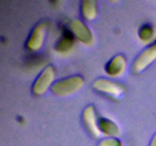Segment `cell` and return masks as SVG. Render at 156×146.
Returning <instances> with one entry per match:
<instances>
[{"label": "cell", "mask_w": 156, "mask_h": 146, "mask_svg": "<svg viewBox=\"0 0 156 146\" xmlns=\"http://www.w3.org/2000/svg\"><path fill=\"white\" fill-rule=\"evenodd\" d=\"M85 85V79L80 75L69 76L57 81L53 85L51 91L58 97H67L80 91Z\"/></svg>", "instance_id": "1"}, {"label": "cell", "mask_w": 156, "mask_h": 146, "mask_svg": "<svg viewBox=\"0 0 156 146\" xmlns=\"http://www.w3.org/2000/svg\"><path fill=\"white\" fill-rule=\"evenodd\" d=\"M56 78V71L53 66L48 65L38 75L32 87V92L35 96H42L52 88Z\"/></svg>", "instance_id": "2"}, {"label": "cell", "mask_w": 156, "mask_h": 146, "mask_svg": "<svg viewBox=\"0 0 156 146\" xmlns=\"http://www.w3.org/2000/svg\"><path fill=\"white\" fill-rule=\"evenodd\" d=\"M92 88L95 91L114 98H119L124 92V89L121 85L106 78H98L95 80L93 82Z\"/></svg>", "instance_id": "3"}, {"label": "cell", "mask_w": 156, "mask_h": 146, "mask_svg": "<svg viewBox=\"0 0 156 146\" xmlns=\"http://www.w3.org/2000/svg\"><path fill=\"white\" fill-rule=\"evenodd\" d=\"M47 24L45 22H41L37 24L32 30L27 43L26 47L30 52H37L42 48L47 35Z\"/></svg>", "instance_id": "4"}, {"label": "cell", "mask_w": 156, "mask_h": 146, "mask_svg": "<svg viewBox=\"0 0 156 146\" xmlns=\"http://www.w3.org/2000/svg\"><path fill=\"white\" fill-rule=\"evenodd\" d=\"M72 34L85 46H91L94 42V36L89 27L79 19H74L69 24Z\"/></svg>", "instance_id": "5"}, {"label": "cell", "mask_w": 156, "mask_h": 146, "mask_svg": "<svg viewBox=\"0 0 156 146\" xmlns=\"http://www.w3.org/2000/svg\"><path fill=\"white\" fill-rule=\"evenodd\" d=\"M156 60V43L149 46L145 49L133 63V71L136 73L143 72Z\"/></svg>", "instance_id": "6"}, {"label": "cell", "mask_w": 156, "mask_h": 146, "mask_svg": "<svg viewBox=\"0 0 156 146\" xmlns=\"http://www.w3.org/2000/svg\"><path fill=\"white\" fill-rule=\"evenodd\" d=\"M82 120L85 127L91 133V135H93L94 138H100L102 134L99 129V119L98 118L94 106L89 105L85 107L82 114Z\"/></svg>", "instance_id": "7"}, {"label": "cell", "mask_w": 156, "mask_h": 146, "mask_svg": "<svg viewBox=\"0 0 156 146\" xmlns=\"http://www.w3.org/2000/svg\"><path fill=\"white\" fill-rule=\"evenodd\" d=\"M127 65V61L123 55L119 54L114 56L105 67L107 74L112 78H117L124 73Z\"/></svg>", "instance_id": "8"}, {"label": "cell", "mask_w": 156, "mask_h": 146, "mask_svg": "<svg viewBox=\"0 0 156 146\" xmlns=\"http://www.w3.org/2000/svg\"><path fill=\"white\" fill-rule=\"evenodd\" d=\"M99 129L101 134L108 138H117L120 135V129L113 120L108 118H100L98 120Z\"/></svg>", "instance_id": "9"}, {"label": "cell", "mask_w": 156, "mask_h": 146, "mask_svg": "<svg viewBox=\"0 0 156 146\" xmlns=\"http://www.w3.org/2000/svg\"><path fill=\"white\" fill-rule=\"evenodd\" d=\"M74 46V36L72 33H65L56 42L55 50L59 54H68L73 50Z\"/></svg>", "instance_id": "10"}, {"label": "cell", "mask_w": 156, "mask_h": 146, "mask_svg": "<svg viewBox=\"0 0 156 146\" xmlns=\"http://www.w3.org/2000/svg\"><path fill=\"white\" fill-rule=\"evenodd\" d=\"M82 15L87 21H93L98 15L97 2L94 0H85L81 4Z\"/></svg>", "instance_id": "11"}, {"label": "cell", "mask_w": 156, "mask_h": 146, "mask_svg": "<svg viewBox=\"0 0 156 146\" xmlns=\"http://www.w3.org/2000/svg\"><path fill=\"white\" fill-rule=\"evenodd\" d=\"M155 35V28L150 24H143L139 30L140 39L144 43H150L154 39Z\"/></svg>", "instance_id": "12"}, {"label": "cell", "mask_w": 156, "mask_h": 146, "mask_svg": "<svg viewBox=\"0 0 156 146\" xmlns=\"http://www.w3.org/2000/svg\"><path fill=\"white\" fill-rule=\"evenodd\" d=\"M98 146H123V144L117 138H107L102 140Z\"/></svg>", "instance_id": "13"}, {"label": "cell", "mask_w": 156, "mask_h": 146, "mask_svg": "<svg viewBox=\"0 0 156 146\" xmlns=\"http://www.w3.org/2000/svg\"><path fill=\"white\" fill-rule=\"evenodd\" d=\"M149 146H156V133L155 134V135L153 136V138H152V141H151Z\"/></svg>", "instance_id": "14"}]
</instances>
